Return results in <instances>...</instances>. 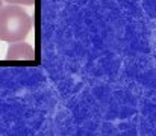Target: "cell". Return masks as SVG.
Returning a JSON list of instances; mask_svg holds the SVG:
<instances>
[{
  "mask_svg": "<svg viewBox=\"0 0 156 136\" xmlns=\"http://www.w3.org/2000/svg\"><path fill=\"white\" fill-rule=\"evenodd\" d=\"M2 6H3V5H2V0H0V9H2Z\"/></svg>",
  "mask_w": 156,
  "mask_h": 136,
  "instance_id": "cell-4",
  "label": "cell"
},
{
  "mask_svg": "<svg viewBox=\"0 0 156 136\" xmlns=\"http://www.w3.org/2000/svg\"><path fill=\"white\" fill-rule=\"evenodd\" d=\"M9 5H23V6H30L35 3V0H5Z\"/></svg>",
  "mask_w": 156,
  "mask_h": 136,
  "instance_id": "cell-3",
  "label": "cell"
},
{
  "mask_svg": "<svg viewBox=\"0 0 156 136\" xmlns=\"http://www.w3.org/2000/svg\"><path fill=\"white\" fill-rule=\"evenodd\" d=\"M32 29L30 15L20 5H8L0 9V40L6 43L24 41Z\"/></svg>",
  "mask_w": 156,
  "mask_h": 136,
  "instance_id": "cell-1",
  "label": "cell"
},
{
  "mask_svg": "<svg viewBox=\"0 0 156 136\" xmlns=\"http://www.w3.org/2000/svg\"><path fill=\"white\" fill-rule=\"evenodd\" d=\"M6 59L8 61H35V50L27 43L15 41L8 47Z\"/></svg>",
  "mask_w": 156,
  "mask_h": 136,
  "instance_id": "cell-2",
  "label": "cell"
}]
</instances>
